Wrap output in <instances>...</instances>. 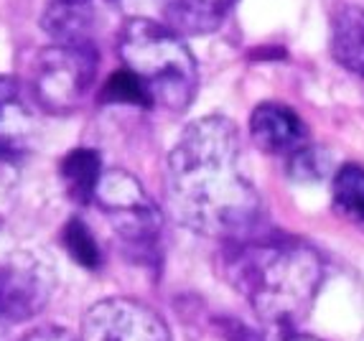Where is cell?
I'll list each match as a JSON object with an SVG mask.
<instances>
[{"label":"cell","mask_w":364,"mask_h":341,"mask_svg":"<svg viewBox=\"0 0 364 341\" xmlns=\"http://www.w3.org/2000/svg\"><path fill=\"white\" fill-rule=\"evenodd\" d=\"M168 207L191 232L225 242L252 234L262 201L242 158L237 125L207 115L186 125L168 156Z\"/></svg>","instance_id":"6da1fadb"},{"label":"cell","mask_w":364,"mask_h":341,"mask_svg":"<svg viewBox=\"0 0 364 341\" xmlns=\"http://www.w3.org/2000/svg\"><path fill=\"white\" fill-rule=\"evenodd\" d=\"M222 268L230 286L273 331H293L323 286V260L309 242L275 232L230 239Z\"/></svg>","instance_id":"7a4b0ae2"},{"label":"cell","mask_w":364,"mask_h":341,"mask_svg":"<svg viewBox=\"0 0 364 341\" xmlns=\"http://www.w3.org/2000/svg\"><path fill=\"white\" fill-rule=\"evenodd\" d=\"M117 51L128 72H133L156 104L183 112L199 92V69L183 43L168 26L151 18H130L120 31Z\"/></svg>","instance_id":"3957f363"},{"label":"cell","mask_w":364,"mask_h":341,"mask_svg":"<svg viewBox=\"0 0 364 341\" xmlns=\"http://www.w3.org/2000/svg\"><path fill=\"white\" fill-rule=\"evenodd\" d=\"M100 56L95 46L51 43L28 67V90L41 110L51 115L74 112L90 94L97 77Z\"/></svg>","instance_id":"277c9868"},{"label":"cell","mask_w":364,"mask_h":341,"mask_svg":"<svg viewBox=\"0 0 364 341\" xmlns=\"http://www.w3.org/2000/svg\"><path fill=\"white\" fill-rule=\"evenodd\" d=\"M95 201L107 214L109 224L135 257H153L161 237V214L143 183L128 170H105Z\"/></svg>","instance_id":"5b68a950"},{"label":"cell","mask_w":364,"mask_h":341,"mask_svg":"<svg viewBox=\"0 0 364 341\" xmlns=\"http://www.w3.org/2000/svg\"><path fill=\"white\" fill-rule=\"evenodd\" d=\"M56 268L38 252H13L0 260V321L21 323L49 305Z\"/></svg>","instance_id":"8992f818"},{"label":"cell","mask_w":364,"mask_h":341,"mask_svg":"<svg viewBox=\"0 0 364 341\" xmlns=\"http://www.w3.org/2000/svg\"><path fill=\"white\" fill-rule=\"evenodd\" d=\"M79 341H171L161 313L135 298H105L85 313Z\"/></svg>","instance_id":"52a82bcc"},{"label":"cell","mask_w":364,"mask_h":341,"mask_svg":"<svg viewBox=\"0 0 364 341\" xmlns=\"http://www.w3.org/2000/svg\"><path fill=\"white\" fill-rule=\"evenodd\" d=\"M250 135L267 156H296L309 146V128L293 107L262 102L250 115Z\"/></svg>","instance_id":"ba28073f"},{"label":"cell","mask_w":364,"mask_h":341,"mask_svg":"<svg viewBox=\"0 0 364 341\" xmlns=\"http://www.w3.org/2000/svg\"><path fill=\"white\" fill-rule=\"evenodd\" d=\"M328 49L341 69L364 77V8L341 6L334 13Z\"/></svg>","instance_id":"9c48e42d"},{"label":"cell","mask_w":364,"mask_h":341,"mask_svg":"<svg viewBox=\"0 0 364 341\" xmlns=\"http://www.w3.org/2000/svg\"><path fill=\"white\" fill-rule=\"evenodd\" d=\"M237 0H161L168 28L181 33H212Z\"/></svg>","instance_id":"30bf717a"},{"label":"cell","mask_w":364,"mask_h":341,"mask_svg":"<svg viewBox=\"0 0 364 341\" xmlns=\"http://www.w3.org/2000/svg\"><path fill=\"white\" fill-rule=\"evenodd\" d=\"M41 23H43V31L54 38V43H69V46H90L92 43L90 6L51 0V6L43 13Z\"/></svg>","instance_id":"8fae6325"},{"label":"cell","mask_w":364,"mask_h":341,"mask_svg":"<svg viewBox=\"0 0 364 341\" xmlns=\"http://www.w3.org/2000/svg\"><path fill=\"white\" fill-rule=\"evenodd\" d=\"M61 181L77 204L95 201L97 186L102 181L100 153L92 148H74L72 153H67V158L61 161Z\"/></svg>","instance_id":"7c38bea8"},{"label":"cell","mask_w":364,"mask_h":341,"mask_svg":"<svg viewBox=\"0 0 364 341\" xmlns=\"http://www.w3.org/2000/svg\"><path fill=\"white\" fill-rule=\"evenodd\" d=\"M331 204L341 220L364 232V168L357 163L341 166L331 181Z\"/></svg>","instance_id":"4fadbf2b"},{"label":"cell","mask_w":364,"mask_h":341,"mask_svg":"<svg viewBox=\"0 0 364 341\" xmlns=\"http://www.w3.org/2000/svg\"><path fill=\"white\" fill-rule=\"evenodd\" d=\"M97 99L100 104H130V107H143V110L156 107L146 85L133 72H128V69H117L102 85Z\"/></svg>","instance_id":"5bb4252c"},{"label":"cell","mask_w":364,"mask_h":341,"mask_svg":"<svg viewBox=\"0 0 364 341\" xmlns=\"http://www.w3.org/2000/svg\"><path fill=\"white\" fill-rule=\"evenodd\" d=\"M61 242L67 247L69 257L74 262H79L82 268L95 270L102 265V252H100V244L92 234V229L82 220H72L64 232H61Z\"/></svg>","instance_id":"9a60e30c"},{"label":"cell","mask_w":364,"mask_h":341,"mask_svg":"<svg viewBox=\"0 0 364 341\" xmlns=\"http://www.w3.org/2000/svg\"><path fill=\"white\" fill-rule=\"evenodd\" d=\"M21 341H79L72 331L61 329V326H38L28 331Z\"/></svg>","instance_id":"2e32d148"},{"label":"cell","mask_w":364,"mask_h":341,"mask_svg":"<svg viewBox=\"0 0 364 341\" xmlns=\"http://www.w3.org/2000/svg\"><path fill=\"white\" fill-rule=\"evenodd\" d=\"M18 153H21L18 141H16L13 135H8L6 130H0V161H13V158H18Z\"/></svg>","instance_id":"e0dca14e"},{"label":"cell","mask_w":364,"mask_h":341,"mask_svg":"<svg viewBox=\"0 0 364 341\" xmlns=\"http://www.w3.org/2000/svg\"><path fill=\"white\" fill-rule=\"evenodd\" d=\"M273 341H321V339H314V336H306V334H296V331H273L270 336Z\"/></svg>","instance_id":"ac0fdd59"},{"label":"cell","mask_w":364,"mask_h":341,"mask_svg":"<svg viewBox=\"0 0 364 341\" xmlns=\"http://www.w3.org/2000/svg\"><path fill=\"white\" fill-rule=\"evenodd\" d=\"M0 341H8V329H6V321H0Z\"/></svg>","instance_id":"d6986e66"},{"label":"cell","mask_w":364,"mask_h":341,"mask_svg":"<svg viewBox=\"0 0 364 341\" xmlns=\"http://www.w3.org/2000/svg\"><path fill=\"white\" fill-rule=\"evenodd\" d=\"M59 3H77V6H90V0H59Z\"/></svg>","instance_id":"ffe728a7"}]
</instances>
